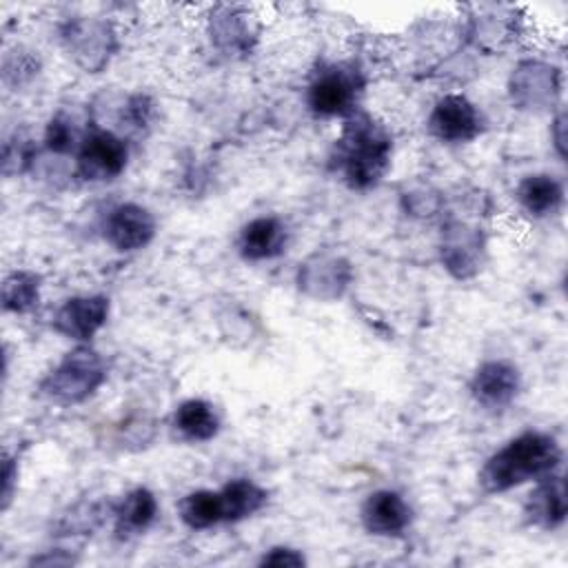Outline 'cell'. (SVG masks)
Segmentation results:
<instances>
[{
  "mask_svg": "<svg viewBox=\"0 0 568 568\" xmlns=\"http://www.w3.org/2000/svg\"><path fill=\"white\" fill-rule=\"evenodd\" d=\"M297 288L320 302L339 300L353 282V266L335 253H313L297 268Z\"/></svg>",
  "mask_w": 568,
  "mask_h": 568,
  "instance_id": "30bf717a",
  "label": "cell"
},
{
  "mask_svg": "<svg viewBox=\"0 0 568 568\" xmlns=\"http://www.w3.org/2000/svg\"><path fill=\"white\" fill-rule=\"evenodd\" d=\"M82 138H84V131H78L75 120L64 111H58L55 115H51V120L44 126L42 146L53 155H67L78 151Z\"/></svg>",
  "mask_w": 568,
  "mask_h": 568,
  "instance_id": "d4e9b609",
  "label": "cell"
},
{
  "mask_svg": "<svg viewBox=\"0 0 568 568\" xmlns=\"http://www.w3.org/2000/svg\"><path fill=\"white\" fill-rule=\"evenodd\" d=\"M359 521L368 535L399 537L413 521V508L402 493L379 488L362 501Z\"/></svg>",
  "mask_w": 568,
  "mask_h": 568,
  "instance_id": "9a60e30c",
  "label": "cell"
},
{
  "mask_svg": "<svg viewBox=\"0 0 568 568\" xmlns=\"http://www.w3.org/2000/svg\"><path fill=\"white\" fill-rule=\"evenodd\" d=\"M40 71V58L33 51L16 49L4 55L2 62V80L7 87H22Z\"/></svg>",
  "mask_w": 568,
  "mask_h": 568,
  "instance_id": "484cf974",
  "label": "cell"
},
{
  "mask_svg": "<svg viewBox=\"0 0 568 568\" xmlns=\"http://www.w3.org/2000/svg\"><path fill=\"white\" fill-rule=\"evenodd\" d=\"M111 300L100 293L73 295L64 300L53 313V331L75 344H91L98 331L106 324Z\"/></svg>",
  "mask_w": 568,
  "mask_h": 568,
  "instance_id": "7c38bea8",
  "label": "cell"
},
{
  "mask_svg": "<svg viewBox=\"0 0 568 568\" xmlns=\"http://www.w3.org/2000/svg\"><path fill=\"white\" fill-rule=\"evenodd\" d=\"M426 129L439 142L466 144L484 133L486 118L464 93H446L433 104L426 118Z\"/></svg>",
  "mask_w": 568,
  "mask_h": 568,
  "instance_id": "ba28073f",
  "label": "cell"
},
{
  "mask_svg": "<svg viewBox=\"0 0 568 568\" xmlns=\"http://www.w3.org/2000/svg\"><path fill=\"white\" fill-rule=\"evenodd\" d=\"M153 113H155V102L151 100V95H146L142 91L129 93L115 106V115H113L115 129L113 131L120 133L122 138L140 135L151 126Z\"/></svg>",
  "mask_w": 568,
  "mask_h": 568,
  "instance_id": "cb8c5ba5",
  "label": "cell"
},
{
  "mask_svg": "<svg viewBox=\"0 0 568 568\" xmlns=\"http://www.w3.org/2000/svg\"><path fill=\"white\" fill-rule=\"evenodd\" d=\"M515 197L530 217H548L564 204V184L550 173H532L517 184Z\"/></svg>",
  "mask_w": 568,
  "mask_h": 568,
  "instance_id": "ffe728a7",
  "label": "cell"
},
{
  "mask_svg": "<svg viewBox=\"0 0 568 568\" xmlns=\"http://www.w3.org/2000/svg\"><path fill=\"white\" fill-rule=\"evenodd\" d=\"M561 93V71L544 60H521L508 78V95L515 109L541 113L555 106Z\"/></svg>",
  "mask_w": 568,
  "mask_h": 568,
  "instance_id": "52a82bcc",
  "label": "cell"
},
{
  "mask_svg": "<svg viewBox=\"0 0 568 568\" xmlns=\"http://www.w3.org/2000/svg\"><path fill=\"white\" fill-rule=\"evenodd\" d=\"M158 510H160L158 497L151 488L146 486L131 488L111 506L115 537L129 539V537L142 535L158 519Z\"/></svg>",
  "mask_w": 568,
  "mask_h": 568,
  "instance_id": "ac0fdd59",
  "label": "cell"
},
{
  "mask_svg": "<svg viewBox=\"0 0 568 568\" xmlns=\"http://www.w3.org/2000/svg\"><path fill=\"white\" fill-rule=\"evenodd\" d=\"M521 388V373L508 359L481 362L468 382V393L484 410L499 413L508 408Z\"/></svg>",
  "mask_w": 568,
  "mask_h": 568,
  "instance_id": "4fadbf2b",
  "label": "cell"
},
{
  "mask_svg": "<svg viewBox=\"0 0 568 568\" xmlns=\"http://www.w3.org/2000/svg\"><path fill=\"white\" fill-rule=\"evenodd\" d=\"M366 78L355 62H324L306 84V106L317 118L346 120L357 113Z\"/></svg>",
  "mask_w": 568,
  "mask_h": 568,
  "instance_id": "277c9868",
  "label": "cell"
},
{
  "mask_svg": "<svg viewBox=\"0 0 568 568\" xmlns=\"http://www.w3.org/2000/svg\"><path fill=\"white\" fill-rule=\"evenodd\" d=\"M404 206L410 215H430L437 209L435 195H428L424 189L422 191H410L404 195Z\"/></svg>",
  "mask_w": 568,
  "mask_h": 568,
  "instance_id": "f1b7e54d",
  "label": "cell"
},
{
  "mask_svg": "<svg viewBox=\"0 0 568 568\" xmlns=\"http://www.w3.org/2000/svg\"><path fill=\"white\" fill-rule=\"evenodd\" d=\"M129 140L93 122L75 151V175L84 182H111L126 169Z\"/></svg>",
  "mask_w": 568,
  "mask_h": 568,
  "instance_id": "8992f818",
  "label": "cell"
},
{
  "mask_svg": "<svg viewBox=\"0 0 568 568\" xmlns=\"http://www.w3.org/2000/svg\"><path fill=\"white\" fill-rule=\"evenodd\" d=\"M521 515L528 526H535L541 530H555L566 521V515H568L566 484L559 470L535 481V488L528 493L524 501Z\"/></svg>",
  "mask_w": 568,
  "mask_h": 568,
  "instance_id": "2e32d148",
  "label": "cell"
},
{
  "mask_svg": "<svg viewBox=\"0 0 568 568\" xmlns=\"http://www.w3.org/2000/svg\"><path fill=\"white\" fill-rule=\"evenodd\" d=\"M288 244V229L277 215H257L248 220L235 240V248L246 262L280 257Z\"/></svg>",
  "mask_w": 568,
  "mask_h": 568,
  "instance_id": "e0dca14e",
  "label": "cell"
},
{
  "mask_svg": "<svg viewBox=\"0 0 568 568\" xmlns=\"http://www.w3.org/2000/svg\"><path fill=\"white\" fill-rule=\"evenodd\" d=\"M393 162V133L368 111H357L342 120L339 135L333 142L328 166L351 189H375Z\"/></svg>",
  "mask_w": 568,
  "mask_h": 568,
  "instance_id": "6da1fadb",
  "label": "cell"
},
{
  "mask_svg": "<svg viewBox=\"0 0 568 568\" xmlns=\"http://www.w3.org/2000/svg\"><path fill=\"white\" fill-rule=\"evenodd\" d=\"M220 490L224 524H235L260 513L268 501V490L248 477H233Z\"/></svg>",
  "mask_w": 568,
  "mask_h": 568,
  "instance_id": "44dd1931",
  "label": "cell"
},
{
  "mask_svg": "<svg viewBox=\"0 0 568 568\" xmlns=\"http://www.w3.org/2000/svg\"><path fill=\"white\" fill-rule=\"evenodd\" d=\"M439 257L444 268L457 280H470L481 271L486 257V237L481 229L462 220H450L442 231Z\"/></svg>",
  "mask_w": 568,
  "mask_h": 568,
  "instance_id": "8fae6325",
  "label": "cell"
},
{
  "mask_svg": "<svg viewBox=\"0 0 568 568\" xmlns=\"http://www.w3.org/2000/svg\"><path fill=\"white\" fill-rule=\"evenodd\" d=\"M18 484V459L4 453V464H2V493H0V508L7 510Z\"/></svg>",
  "mask_w": 568,
  "mask_h": 568,
  "instance_id": "83f0119b",
  "label": "cell"
},
{
  "mask_svg": "<svg viewBox=\"0 0 568 568\" xmlns=\"http://www.w3.org/2000/svg\"><path fill=\"white\" fill-rule=\"evenodd\" d=\"M260 566H277V568H300L306 564V557L302 550L291 548V546H273L264 550V555L257 559Z\"/></svg>",
  "mask_w": 568,
  "mask_h": 568,
  "instance_id": "4316f807",
  "label": "cell"
},
{
  "mask_svg": "<svg viewBox=\"0 0 568 568\" xmlns=\"http://www.w3.org/2000/svg\"><path fill=\"white\" fill-rule=\"evenodd\" d=\"M171 428L184 442H211L222 428V415L213 402L189 397L175 406L171 415Z\"/></svg>",
  "mask_w": 568,
  "mask_h": 568,
  "instance_id": "d6986e66",
  "label": "cell"
},
{
  "mask_svg": "<svg viewBox=\"0 0 568 568\" xmlns=\"http://www.w3.org/2000/svg\"><path fill=\"white\" fill-rule=\"evenodd\" d=\"M106 382V364L91 344H75L40 379L38 393L58 406L87 402Z\"/></svg>",
  "mask_w": 568,
  "mask_h": 568,
  "instance_id": "3957f363",
  "label": "cell"
},
{
  "mask_svg": "<svg viewBox=\"0 0 568 568\" xmlns=\"http://www.w3.org/2000/svg\"><path fill=\"white\" fill-rule=\"evenodd\" d=\"M253 18L255 16L244 7H215L209 16V38L213 47L229 58L251 53L257 40V24Z\"/></svg>",
  "mask_w": 568,
  "mask_h": 568,
  "instance_id": "5bb4252c",
  "label": "cell"
},
{
  "mask_svg": "<svg viewBox=\"0 0 568 568\" xmlns=\"http://www.w3.org/2000/svg\"><path fill=\"white\" fill-rule=\"evenodd\" d=\"M42 291V277L29 268H16L2 280L0 302L4 313L27 315L38 308Z\"/></svg>",
  "mask_w": 568,
  "mask_h": 568,
  "instance_id": "7402d4cb",
  "label": "cell"
},
{
  "mask_svg": "<svg viewBox=\"0 0 568 568\" xmlns=\"http://www.w3.org/2000/svg\"><path fill=\"white\" fill-rule=\"evenodd\" d=\"M178 517L191 530H206L217 524H224V508L220 490L197 488L180 497Z\"/></svg>",
  "mask_w": 568,
  "mask_h": 568,
  "instance_id": "603a6c76",
  "label": "cell"
},
{
  "mask_svg": "<svg viewBox=\"0 0 568 568\" xmlns=\"http://www.w3.org/2000/svg\"><path fill=\"white\" fill-rule=\"evenodd\" d=\"M158 233L155 215L138 202H120L109 209L102 222L104 242L118 253L146 248Z\"/></svg>",
  "mask_w": 568,
  "mask_h": 568,
  "instance_id": "9c48e42d",
  "label": "cell"
},
{
  "mask_svg": "<svg viewBox=\"0 0 568 568\" xmlns=\"http://www.w3.org/2000/svg\"><path fill=\"white\" fill-rule=\"evenodd\" d=\"M561 466L559 442L544 430H524L497 448L479 468V486L488 495L537 481Z\"/></svg>",
  "mask_w": 568,
  "mask_h": 568,
  "instance_id": "7a4b0ae2",
  "label": "cell"
},
{
  "mask_svg": "<svg viewBox=\"0 0 568 568\" xmlns=\"http://www.w3.org/2000/svg\"><path fill=\"white\" fill-rule=\"evenodd\" d=\"M564 131H566V113L559 111L550 124V135H552L559 158H566V133Z\"/></svg>",
  "mask_w": 568,
  "mask_h": 568,
  "instance_id": "f546056e",
  "label": "cell"
},
{
  "mask_svg": "<svg viewBox=\"0 0 568 568\" xmlns=\"http://www.w3.org/2000/svg\"><path fill=\"white\" fill-rule=\"evenodd\" d=\"M60 42L84 73L104 71L118 51L113 24L100 18L67 20L60 29Z\"/></svg>",
  "mask_w": 568,
  "mask_h": 568,
  "instance_id": "5b68a950",
  "label": "cell"
}]
</instances>
